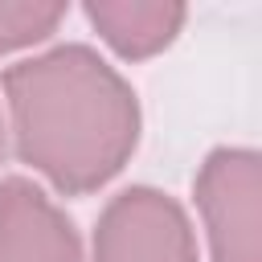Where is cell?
<instances>
[{"mask_svg": "<svg viewBox=\"0 0 262 262\" xmlns=\"http://www.w3.org/2000/svg\"><path fill=\"white\" fill-rule=\"evenodd\" d=\"M4 98L16 156L66 196L111 184L139 143V98L90 45H57L8 66Z\"/></svg>", "mask_w": 262, "mask_h": 262, "instance_id": "6da1fadb", "label": "cell"}, {"mask_svg": "<svg viewBox=\"0 0 262 262\" xmlns=\"http://www.w3.org/2000/svg\"><path fill=\"white\" fill-rule=\"evenodd\" d=\"M209 229L213 262H262V156L254 147H217L192 180Z\"/></svg>", "mask_w": 262, "mask_h": 262, "instance_id": "7a4b0ae2", "label": "cell"}, {"mask_svg": "<svg viewBox=\"0 0 262 262\" xmlns=\"http://www.w3.org/2000/svg\"><path fill=\"white\" fill-rule=\"evenodd\" d=\"M94 262H201L188 213L160 188H123L94 225Z\"/></svg>", "mask_w": 262, "mask_h": 262, "instance_id": "3957f363", "label": "cell"}, {"mask_svg": "<svg viewBox=\"0 0 262 262\" xmlns=\"http://www.w3.org/2000/svg\"><path fill=\"white\" fill-rule=\"evenodd\" d=\"M0 262H82L74 221L25 176L0 180Z\"/></svg>", "mask_w": 262, "mask_h": 262, "instance_id": "277c9868", "label": "cell"}, {"mask_svg": "<svg viewBox=\"0 0 262 262\" xmlns=\"http://www.w3.org/2000/svg\"><path fill=\"white\" fill-rule=\"evenodd\" d=\"M86 16L119 57L139 61L176 41L188 8L176 0H90Z\"/></svg>", "mask_w": 262, "mask_h": 262, "instance_id": "5b68a950", "label": "cell"}, {"mask_svg": "<svg viewBox=\"0 0 262 262\" xmlns=\"http://www.w3.org/2000/svg\"><path fill=\"white\" fill-rule=\"evenodd\" d=\"M66 16V4H41V0H20V4H0V57L25 45L45 41Z\"/></svg>", "mask_w": 262, "mask_h": 262, "instance_id": "8992f818", "label": "cell"}, {"mask_svg": "<svg viewBox=\"0 0 262 262\" xmlns=\"http://www.w3.org/2000/svg\"><path fill=\"white\" fill-rule=\"evenodd\" d=\"M0 156H4V123H0Z\"/></svg>", "mask_w": 262, "mask_h": 262, "instance_id": "52a82bcc", "label": "cell"}]
</instances>
